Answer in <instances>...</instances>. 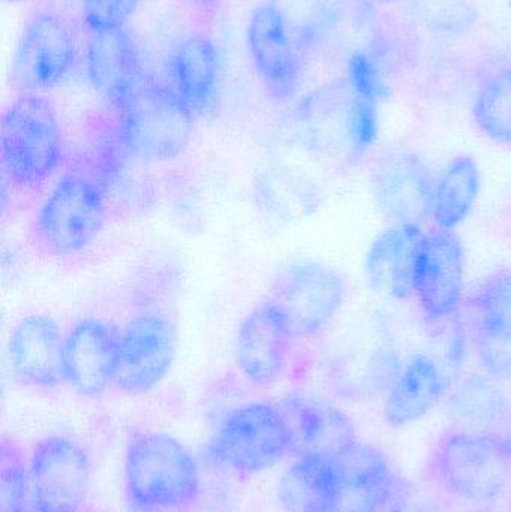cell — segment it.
<instances>
[{"instance_id": "6da1fadb", "label": "cell", "mask_w": 511, "mask_h": 512, "mask_svg": "<svg viewBox=\"0 0 511 512\" xmlns=\"http://www.w3.org/2000/svg\"><path fill=\"white\" fill-rule=\"evenodd\" d=\"M66 147L56 108L39 93H21L6 108L0 126L5 179L21 191H36L59 171Z\"/></svg>"}, {"instance_id": "7a4b0ae2", "label": "cell", "mask_w": 511, "mask_h": 512, "mask_svg": "<svg viewBox=\"0 0 511 512\" xmlns=\"http://www.w3.org/2000/svg\"><path fill=\"white\" fill-rule=\"evenodd\" d=\"M125 483L135 507L173 512L191 507L201 492V474L191 451L165 433L132 439L125 454Z\"/></svg>"}, {"instance_id": "3957f363", "label": "cell", "mask_w": 511, "mask_h": 512, "mask_svg": "<svg viewBox=\"0 0 511 512\" xmlns=\"http://www.w3.org/2000/svg\"><path fill=\"white\" fill-rule=\"evenodd\" d=\"M107 218V186L89 168L66 171L42 201L33 222L38 248L54 258L86 251Z\"/></svg>"}, {"instance_id": "277c9868", "label": "cell", "mask_w": 511, "mask_h": 512, "mask_svg": "<svg viewBox=\"0 0 511 512\" xmlns=\"http://www.w3.org/2000/svg\"><path fill=\"white\" fill-rule=\"evenodd\" d=\"M431 472L447 493L461 501H494L510 486L509 441L486 430L449 432L432 454Z\"/></svg>"}, {"instance_id": "5b68a950", "label": "cell", "mask_w": 511, "mask_h": 512, "mask_svg": "<svg viewBox=\"0 0 511 512\" xmlns=\"http://www.w3.org/2000/svg\"><path fill=\"white\" fill-rule=\"evenodd\" d=\"M119 138L144 161H168L185 150L194 132L195 113L170 84L144 78L119 110Z\"/></svg>"}, {"instance_id": "8992f818", "label": "cell", "mask_w": 511, "mask_h": 512, "mask_svg": "<svg viewBox=\"0 0 511 512\" xmlns=\"http://www.w3.org/2000/svg\"><path fill=\"white\" fill-rule=\"evenodd\" d=\"M210 451L222 466L236 474H258L294 451L293 430L285 412L276 406L249 403L225 418Z\"/></svg>"}, {"instance_id": "52a82bcc", "label": "cell", "mask_w": 511, "mask_h": 512, "mask_svg": "<svg viewBox=\"0 0 511 512\" xmlns=\"http://www.w3.org/2000/svg\"><path fill=\"white\" fill-rule=\"evenodd\" d=\"M345 297L347 283L335 268L317 261H300L276 274L266 298L294 339H309L336 318Z\"/></svg>"}, {"instance_id": "ba28073f", "label": "cell", "mask_w": 511, "mask_h": 512, "mask_svg": "<svg viewBox=\"0 0 511 512\" xmlns=\"http://www.w3.org/2000/svg\"><path fill=\"white\" fill-rule=\"evenodd\" d=\"M77 57L71 20L56 9H41L21 30L12 56V80L24 93L54 89L74 69Z\"/></svg>"}, {"instance_id": "9c48e42d", "label": "cell", "mask_w": 511, "mask_h": 512, "mask_svg": "<svg viewBox=\"0 0 511 512\" xmlns=\"http://www.w3.org/2000/svg\"><path fill=\"white\" fill-rule=\"evenodd\" d=\"M177 354V330L170 318L156 312L134 316L119 331L114 387L137 396L153 390L168 375Z\"/></svg>"}, {"instance_id": "30bf717a", "label": "cell", "mask_w": 511, "mask_h": 512, "mask_svg": "<svg viewBox=\"0 0 511 512\" xmlns=\"http://www.w3.org/2000/svg\"><path fill=\"white\" fill-rule=\"evenodd\" d=\"M465 313L483 369L511 381V268L486 276L465 300Z\"/></svg>"}, {"instance_id": "8fae6325", "label": "cell", "mask_w": 511, "mask_h": 512, "mask_svg": "<svg viewBox=\"0 0 511 512\" xmlns=\"http://www.w3.org/2000/svg\"><path fill=\"white\" fill-rule=\"evenodd\" d=\"M30 487L36 512H83L90 462L83 448L63 436H50L30 457Z\"/></svg>"}, {"instance_id": "7c38bea8", "label": "cell", "mask_w": 511, "mask_h": 512, "mask_svg": "<svg viewBox=\"0 0 511 512\" xmlns=\"http://www.w3.org/2000/svg\"><path fill=\"white\" fill-rule=\"evenodd\" d=\"M465 252L453 231H428L420 248L414 295L429 321L443 322L464 306Z\"/></svg>"}, {"instance_id": "4fadbf2b", "label": "cell", "mask_w": 511, "mask_h": 512, "mask_svg": "<svg viewBox=\"0 0 511 512\" xmlns=\"http://www.w3.org/2000/svg\"><path fill=\"white\" fill-rule=\"evenodd\" d=\"M246 44L267 93L279 102L293 98L302 81L305 53L269 3H261L252 11Z\"/></svg>"}, {"instance_id": "5bb4252c", "label": "cell", "mask_w": 511, "mask_h": 512, "mask_svg": "<svg viewBox=\"0 0 511 512\" xmlns=\"http://www.w3.org/2000/svg\"><path fill=\"white\" fill-rule=\"evenodd\" d=\"M435 182L426 162L410 152L387 156L372 174L375 200L393 225L422 227L431 218Z\"/></svg>"}, {"instance_id": "9a60e30c", "label": "cell", "mask_w": 511, "mask_h": 512, "mask_svg": "<svg viewBox=\"0 0 511 512\" xmlns=\"http://www.w3.org/2000/svg\"><path fill=\"white\" fill-rule=\"evenodd\" d=\"M119 331L99 318L78 321L65 336V382L86 397L114 385Z\"/></svg>"}, {"instance_id": "2e32d148", "label": "cell", "mask_w": 511, "mask_h": 512, "mask_svg": "<svg viewBox=\"0 0 511 512\" xmlns=\"http://www.w3.org/2000/svg\"><path fill=\"white\" fill-rule=\"evenodd\" d=\"M293 340L278 310L264 298L240 324L237 366L252 384H272L282 375Z\"/></svg>"}, {"instance_id": "e0dca14e", "label": "cell", "mask_w": 511, "mask_h": 512, "mask_svg": "<svg viewBox=\"0 0 511 512\" xmlns=\"http://www.w3.org/2000/svg\"><path fill=\"white\" fill-rule=\"evenodd\" d=\"M86 71L95 92L113 111L119 110L146 78L137 44L126 27L90 33Z\"/></svg>"}, {"instance_id": "ac0fdd59", "label": "cell", "mask_w": 511, "mask_h": 512, "mask_svg": "<svg viewBox=\"0 0 511 512\" xmlns=\"http://www.w3.org/2000/svg\"><path fill=\"white\" fill-rule=\"evenodd\" d=\"M12 372L35 387L65 382V337L53 318L29 315L15 324L8 340Z\"/></svg>"}, {"instance_id": "d6986e66", "label": "cell", "mask_w": 511, "mask_h": 512, "mask_svg": "<svg viewBox=\"0 0 511 512\" xmlns=\"http://www.w3.org/2000/svg\"><path fill=\"white\" fill-rule=\"evenodd\" d=\"M339 463L341 474L330 512L386 511L395 490V475L386 454L357 444L339 457Z\"/></svg>"}, {"instance_id": "ffe728a7", "label": "cell", "mask_w": 511, "mask_h": 512, "mask_svg": "<svg viewBox=\"0 0 511 512\" xmlns=\"http://www.w3.org/2000/svg\"><path fill=\"white\" fill-rule=\"evenodd\" d=\"M425 231L416 225H392L378 234L365 259L369 285L393 300L414 295L417 259Z\"/></svg>"}, {"instance_id": "44dd1931", "label": "cell", "mask_w": 511, "mask_h": 512, "mask_svg": "<svg viewBox=\"0 0 511 512\" xmlns=\"http://www.w3.org/2000/svg\"><path fill=\"white\" fill-rule=\"evenodd\" d=\"M167 69L170 86L195 114L212 104L221 78V54L209 35L185 36L171 51Z\"/></svg>"}, {"instance_id": "7402d4cb", "label": "cell", "mask_w": 511, "mask_h": 512, "mask_svg": "<svg viewBox=\"0 0 511 512\" xmlns=\"http://www.w3.org/2000/svg\"><path fill=\"white\" fill-rule=\"evenodd\" d=\"M293 430L294 451L341 457L356 447V432L350 418L330 403L302 399L285 412Z\"/></svg>"}, {"instance_id": "603a6c76", "label": "cell", "mask_w": 511, "mask_h": 512, "mask_svg": "<svg viewBox=\"0 0 511 512\" xmlns=\"http://www.w3.org/2000/svg\"><path fill=\"white\" fill-rule=\"evenodd\" d=\"M446 381L437 361L417 354L407 361L384 402V418L392 427H405L429 414L443 399Z\"/></svg>"}, {"instance_id": "cb8c5ba5", "label": "cell", "mask_w": 511, "mask_h": 512, "mask_svg": "<svg viewBox=\"0 0 511 512\" xmlns=\"http://www.w3.org/2000/svg\"><path fill=\"white\" fill-rule=\"evenodd\" d=\"M339 457L300 454L279 483V501L287 512H330L338 490Z\"/></svg>"}, {"instance_id": "d4e9b609", "label": "cell", "mask_w": 511, "mask_h": 512, "mask_svg": "<svg viewBox=\"0 0 511 512\" xmlns=\"http://www.w3.org/2000/svg\"><path fill=\"white\" fill-rule=\"evenodd\" d=\"M480 168L476 159L461 155L449 162L435 182L431 219L435 228L455 231L467 221L480 194Z\"/></svg>"}, {"instance_id": "484cf974", "label": "cell", "mask_w": 511, "mask_h": 512, "mask_svg": "<svg viewBox=\"0 0 511 512\" xmlns=\"http://www.w3.org/2000/svg\"><path fill=\"white\" fill-rule=\"evenodd\" d=\"M293 35L303 53L326 42L344 15V0H266Z\"/></svg>"}, {"instance_id": "4316f807", "label": "cell", "mask_w": 511, "mask_h": 512, "mask_svg": "<svg viewBox=\"0 0 511 512\" xmlns=\"http://www.w3.org/2000/svg\"><path fill=\"white\" fill-rule=\"evenodd\" d=\"M473 119L486 138L511 147V63L495 69L479 84L474 93Z\"/></svg>"}, {"instance_id": "83f0119b", "label": "cell", "mask_w": 511, "mask_h": 512, "mask_svg": "<svg viewBox=\"0 0 511 512\" xmlns=\"http://www.w3.org/2000/svg\"><path fill=\"white\" fill-rule=\"evenodd\" d=\"M417 20L447 36L462 35L476 23V12L470 0H410Z\"/></svg>"}, {"instance_id": "f1b7e54d", "label": "cell", "mask_w": 511, "mask_h": 512, "mask_svg": "<svg viewBox=\"0 0 511 512\" xmlns=\"http://www.w3.org/2000/svg\"><path fill=\"white\" fill-rule=\"evenodd\" d=\"M29 469L14 442L5 441L0 448V512H23L29 493Z\"/></svg>"}, {"instance_id": "f546056e", "label": "cell", "mask_w": 511, "mask_h": 512, "mask_svg": "<svg viewBox=\"0 0 511 512\" xmlns=\"http://www.w3.org/2000/svg\"><path fill=\"white\" fill-rule=\"evenodd\" d=\"M503 408L500 394L485 385L465 388L455 399L459 420L470 423L473 426L471 430H474V427H488L494 421L500 420Z\"/></svg>"}, {"instance_id": "4dcf8cb0", "label": "cell", "mask_w": 511, "mask_h": 512, "mask_svg": "<svg viewBox=\"0 0 511 512\" xmlns=\"http://www.w3.org/2000/svg\"><path fill=\"white\" fill-rule=\"evenodd\" d=\"M141 0H83L81 14L89 33L125 27Z\"/></svg>"}, {"instance_id": "1f68e13d", "label": "cell", "mask_w": 511, "mask_h": 512, "mask_svg": "<svg viewBox=\"0 0 511 512\" xmlns=\"http://www.w3.org/2000/svg\"><path fill=\"white\" fill-rule=\"evenodd\" d=\"M192 5L200 6V8H210V6L218 5V3L224 2V0H189Z\"/></svg>"}, {"instance_id": "d6a6232c", "label": "cell", "mask_w": 511, "mask_h": 512, "mask_svg": "<svg viewBox=\"0 0 511 512\" xmlns=\"http://www.w3.org/2000/svg\"><path fill=\"white\" fill-rule=\"evenodd\" d=\"M507 441H509L510 447H511V424H510V430L509 433L506 435Z\"/></svg>"}, {"instance_id": "836d02e7", "label": "cell", "mask_w": 511, "mask_h": 512, "mask_svg": "<svg viewBox=\"0 0 511 512\" xmlns=\"http://www.w3.org/2000/svg\"><path fill=\"white\" fill-rule=\"evenodd\" d=\"M6 2L20 3V2H27V0H6Z\"/></svg>"}, {"instance_id": "e575fe53", "label": "cell", "mask_w": 511, "mask_h": 512, "mask_svg": "<svg viewBox=\"0 0 511 512\" xmlns=\"http://www.w3.org/2000/svg\"><path fill=\"white\" fill-rule=\"evenodd\" d=\"M378 2L393 3V2H398V0H378Z\"/></svg>"}, {"instance_id": "d590c367", "label": "cell", "mask_w": 511, "mask_h": 512, "mask_svg": "<svg viewBox=\"0 0 511 512\" xmlns=\"http://www.w3.org/2000/svg\"><path fill=\"white\" fill-rule=\"evenodd\" d=\"M23 512H36V511H30L29 508H26Z\"/></svg>"}, {"instance_id": "8d00e7d4", "label": "cell", "mask_w": 511, "mask_h": 512, "mask_svg": "<svg viewBox=\"0 0 511 512\" xmlns=\"http://www.w3.org/2000/svg\"><path fill=\"white\" fill-rule=\"evenodd\" d=\"M470 512H486V511H470Z\"/></svg>"}, {"instance_id": "74e56055", "label": "cell", "mask_w": 511, "mask_h": 512, "mask_svg": "<svg viewBox=\"0 0 511 512\" xmlns=\"http://www.w3.org/2000/svg\"><path fill=\"white\" fill-rule=\"evenodd\" d=\"M392 512H401V511H399V510H393Z\"/></svg>"}]
</instances>
